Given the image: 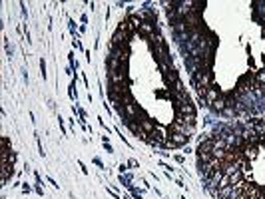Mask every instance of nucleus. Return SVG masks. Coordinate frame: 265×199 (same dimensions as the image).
Listing matches in <instances>:
<instances>
[{
	"instance_id": "obj_1",
	"label": "nucleus",
	"mask_w": 265,
	"mask_h": 199,
	"mask_svg": "<svg viewBox=\"0 0 265 199\" xmlns=\"http://www.w3.org/2000/svg\"><path fill=\"white\" fill-rule=\"evenodd\" d=\"M195 102L212 116H265V0L164 2Z\"/></svg>"
},
{
	"instance_id": "obj_7",
	"label": "nucleus",
	"mask_w": 265,
	"mask_h": 199,
	"mask_svg": "<svg viewBox=\"0 0 265 199\" xmlns=\"http://www.w3.org/2000/svg\"><path fill=\"white\" fill-rule=\"evenodd\" d=\"M128 169V165H124V163H120V173H124Z\"/></svg>"
},
{
	"instance_id": "obj_5",
	"label": "nucleus",
	"mask_w": 265,
	"mask_h": 199,
	"mask_svg": "<svg viewBox=\"0 0 265 199\" xmlns=\"http://www.w3.org/2000/svg\"><path fill=\"white\" fill-rule=\"evenodd\" d=\"M70 64H72V68H74V70L78 68V62L74 60V54H70Z\"/></svg>"
},
{
	"instance_id": "obj_4",
	"label": "nucleus",
	"mask_w": 265,
	"mask_h": 199,
	"mask_svg": "<svg viewBox=\"0 0 265 199\" xmlns=\"http://www.w3.org/2000/svg\"><path fill=\"white\" fill-rule=\"evenodd\" d=\"M2 185L8 183V179L12 177V171H14V152H12V146L8 142V138L4 136L2 138Z\"/></svg>"
},
{
	"instance_id": "obj_2",
	"label": "nucleus",
	"mask_w": 265,
	"mask_h": 199,
	"mask_svg": "<svg viewBox=\"0 0 265 199\" xmlns=\"http://www.w3.org/2000/svg\"><path fill=\"white\" fill-rule=\"evenodd\" d=\"M104 68L108 100L132 136L158 150L191 142L195 100L179 76L156 8H138L120 20Z\"/></svg>"
},
{
	"instance_id": "obj_8",
	"label": "nucleus",
	"mask_w": 265,
	"mask_h": 199,
	"mask_svg": "<svg viewBox=\"0 0 265 199\" xmlns=\"http://www.w3.org/2000/svg\"><path fill=\"white\" fill-rule=\"evenodd\" d=\"M176 161H177V163H183L185 159H183V156H176Z\"/></svg>"
},
{
	"instance_id": "obj_3",
	"label": "nucleus",
	"mask_w": 265,
	"mask_h": 199,
	"mask_svg": "<svg viewBox=\"0 0 265 199\" xmlns=\"http://www.w3.org/2000/svg\"><path fill=\"white\" fill-rule=\"evenodd\" d=\"M202 185L216 199H265V116L225 119L195 146Z\"/></svg>"
},
{
	"instance_id": "obj_9",
	"label": "nucleus",
	"mask_w": 265,
	"mask_h": 199,
	"mask_svg": "<svg viewBox=\"0 0 265 199\" xmlns=\"http://www.w3.org/2000/svg\"><path fill=\"white\" fill-rule=\"evenodd\" d=\"M183 199H185V197H183Z\"/></svg>"
},
{
	"instance_id": "obj_6",
	"label": "nucleus",
	"mask_w": 265,
	"mask_h": 199,
	"mask_svg": "<svg viewBox=\"0 0 265 199\" xmlns=\"http://www.w3.org/2000/svg\"><path fill=\"white\" fill-rule=\"evenodd\" d=\"M94 163H96L98 167H102V169H104V163H102V161H100V159H98V158H94Z\"/></svg>"
}]
</instances>
